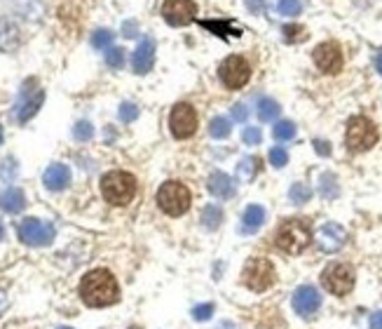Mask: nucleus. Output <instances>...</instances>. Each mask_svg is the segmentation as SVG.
Instances as JSON below:
<instances>
[{"mask_svg":"<svg viewBox=\"0 0 382 329\" xmlns=\"http://www.w3.org/2000/svg\"><path fill=\"white\" fill-rule=\"evenodd\" d=\"M370 329H382V310L370 317Z\"/></svg>","mask_w":382,"mask_h":329,"instance_id":"a19ab883","label":"nucleus"},{"mask_svg":"<svg viewBox=\"0 0 382 329\" xmlns=\"http://www.w3.org/2000/svg\"><path fill=\"white\" fill-rule=\"evenodd\" d=\"M315 64L319 71L328 73V76H333V73H338L343 69V52H340V45L338 43H322L315 47Z\"/></svg>","mask_w":382,"mask_h":329,"instance_id":"f8f14e48","label":"nucleus"},{"mask_svg":"<svg viewBox=\"0 0 382 329\" xmlns=\"http://www.w3.org/2000/svg\"><path fill=\"white\" fill-rule=\"evenodd\" d=\"M59 329H71V327H59Z\"/></svg>","mask_w":382,"mask_h":329,"instance_id":"8fccbe9b","label":"nucleus"},{"mask_svg":"<svg viewBox=\"0 0 382 329\" xmlns=\"http://www.w3.org/2000/svg\"><path fill=\"white\" fill-rule=\"evenodd\" d=\"M347 242V231L340 224H324L317 233V245L322 252L333 254L338 249H343Z\"/></svg>","mask_w":382,"mask_h":329,"instance_id":"4468645a","label":"nucleus"},{"mask_svg":"<svg viewBox=\"0 0 382 329\" xmlns=\"http://www.w3.org/2000/svg\"><path fill=\"white\" fill-rule=\"evenodd\" d=\"M73 137H76L78 141H89L94 137V127H92V123H87V120H80L76 127H73Z\"/></svg>","mask_w":382,"mask_h":329,"instance_id":"473e14b6","label":"nucleus"},{"mask_svg":"<svg viewBox=\"0 0 382 329\" xmlns=\"http://www.w3.org/2000/svg\"><path fill=\"white\" fill-rule=\"evenodd\" d=\"M101 193H104L106 202H111L115 207H124L136 195V179L129 172L113 169V172L101 177Z\"/></svg>","mask_w":382,"mask_h":329,"instance_id":"f03ea898","label":"nucleus"},{"mask_svg":"<svg viewBox=\"0 0 382 329\" xmlns=\"http://www.w3.org/2000/svg\"><path fill=\"white\" fill-rule=\"evenodd\" d=\"M153 64H155V43H153L150 38H144V41L139 43V47L134 50L132 66L139 76H144V73L153 69Z\"/></svg>","mask_w":382,"mask_h":329,"instance_id":"2eb2a0df","label":"nucleus"},{"mask_svg":"<svg viewBox=\"0 0 382 329\" xmlns=\"http://www.w3.org/2000/svg\"><path fill=\"white\" fill-rule=\"evenodd\" d=\"M111 43H113V33L108 31V28H99V31L92 33V45H94L96 50L111 47Z\"/></svg>","mask_w":382,"mask_h":329,"instance_id":"2f4dec72","label":"nucleus"},{"mask_svg":"<svg viewBox=\"0 0 382 329\" xmlns=\"http://www.w3.org/2000/svg\"><path fill=\"white\" fill-rule=\"evenodd\" d=\"M221 329H232V325H230V322H223V325H221Z\"/></svg>","mask_w":382,"mask_h":329,"instance_id":"49530a36","label":"nucleus"},{"mask_svg":"<svg viewBox=\"0 0 382 329\" xmlns=\"http://www.w3.org/2000/svg\"><path fill=\"white\" fill-rule=\"evenodd\" d=\"M270 162H272V167H277V169L286 167V164H289V153H286V149H282V146H275V149H270Z\"/></svg>","mask_w":382,"mask_h":329,"instance_id":"f704fd0d","label":"nucleus"},{"mask_svg":"<svg viewBox=\"0 0 382 329\" xmlns=\"http://www.w3.org/2000/svg\"><path fill=\"white\" fill-rule=\"evenodd\" d=\"M80 297L89 308H104V306H113L120 299V287L113 273H108L106 268H96L82 277Z\"/></svg>","mask_w":382,"mask_h":329,"instance_id":"f257e3e1","label":"nucleus"},{"mask_svg":"<svg viewBox=\"0 0 382 329\" xmlns=\"http://www.w3.org/2000/svg\"><path fill=\"white\" fill-rule=\"evenodd\" d=\"M211 315H214V304H202L192 308V317H195L197 322H207Z\"/></svg>","mask_w":382,"mask_h":329,"instance_id":"e433bc0d","label":"nucleus"},{"mask_svg":"<svg viewBox=\"0 0 382 329\" xmlns=\"http://www.w3.org/2000/svg\"><path fill=\"white\" fill-rule=\"evenodd\" d=\"M26 207V195H24V191H19V189H8L0 195V209L3 212H10V214H16V212H21V209Z\"/></svg>","mask_w":382,"mask_h":329,"instance_id":"6ab92c4d","label":"nucleus"},{"mask_svg":"<svg viewBox=\"0 0 382 329\" xmlns=\"http://www.w3.org/2000/svg\"><path fill=\"white\" fill-rule=\"evenodd\" d=\"M310 240H312V231L305 219H286L277 229V235H275V245L286 254H300L310 245Z\"/></svg>","mask_w":382,"mask_h":329,"instance_id":"7ed1b4c3","label":"nucleus"},{"mask_svg":"<svg viewBox=\"0 0 382 329\" xmlns=\"http://www.w3.org/2000/svg\"><path fill=\"white\" fill-rule=\"evenodd\" d=\"M258 172H260V158L249 156V158H244V160L237 164V179L244 181V184L254 181L256 177H258Z\"/></svg>","mask_w":382,"mask_h":329,"instance_id":"4be33fe9","label":"nucleus"},{"mask_svg":"<svg viewBox=\"0 0 382 329\" xmlns=\"http://www.w3.org/2000/svg\"><path fill=\"white\" fill-rule=\"evenodd\" d=\"M169 127L176 139H188L197 129V113L190 104H176L169 116Z\"/></svg>","mask_w":382,"mask_h":329,"instance_id":"9d476101","label":"nucleus"},{"mask_svg":"<svg viewBox=\"0 0 382 329\" xmlns=\"http://www.w3.org/2000/svg\"><path fill=\"white\" fill-rule=\"evenodd\" d=\"M56 231L52 224L40 219H24L19 224V240L31 247H45L54 240Z\"/></svg>","mask_w":382,"mask_h":329,"instance_id":"1a4fd4ad","label":"nucleus"},{"mask_svg":"<svg viewBox=\"0 0 382 329\" xmlns=\"http://www.w3.org/2000/svg\"><path fill=\"white\" fill-rule=\"evenodd\" d=\"M157 205L169 217H181L190 207V191L179 181H167L157 191Z\"/></svg>","mask_w":382,"mask_h":329,"instance_id":"39448f33","label":"nucleus"},{"mask_svg":"<svg viewBox=\"0 0 382 329\" xmlns=\"http://www.w3.org/2000/svg\"><path fill=\"white\" fill-rule=\"evenodd\" d=\"M207 31H211L214 36H221V38H227V36H232V38H239L242 36V28L235 26L232 21H199Z\"/></svg>","mask_w":382,"mask_h":329,"instance_id":"412c9836","label":"nucleus"},{"mask_svg":"<svg viewBox=\"0 0 382 329\" xmlns=\"http://www.w3.org/2000/svg\"><path fill=\"white\" fill-rule=\"evenodd\" d=\"M375 69H378V73L382 76V52H380L378 56H375Z\"/></svg>","mask_w":382,"mask_h":329,"instance_id":"c03bdc74","label":"nucleus"},{"mask_svg":"<svg viewBox=\"0 0 382 329\" xmlns=\"http://www.w3.org/2000/svg\"><path fill=\"white\" fill-rule=\"evenodd\" d=\"M315 151L319 153V156H330V144H328V141L317 139L315 141Z\"/></svg>","mask_w":382,"mask_h":329,"instance_id":"ea45409f","label":"nucleus"},{"mask_svg":"<svg viewBox=\"0 0 382 329\" xmlns=\"http://www.w3.org/2000/svg\"><path fill=\"white\" fill-rule=\"evenodd\" d=\"M43 101H45V89H33L31 96H28V92H24V99L16 104V120L28 123L40 111Z\"/></svg>","mask_w":382,"mask_h":329,"instance_id":"dca6fc26","label":"nucleus"},{"mask_svg":"<svg viewBox=\"0 0 382 329\" xmlns=\"http://www.w3.org/2000/svg\"><path fill=\"white\" fill-rule=\"evenodd\" d=\"M322 285L335 297H345L355 287V270L347 264H330L322 273Z\"/></svg>","mask_w":382,"mask_h":329,"instance_id":"0eeeda50","label":"nucleus"},{"mask_svg":"<svg viewBox=\"0 0 382 329\" xmlns=\"http://www.w3.org/2000/svg\"><path fill=\"white\" fill-rule=\"evenodd\" d=\"M43 181H45V186H47L49 191H64L66 186L71 184V169H68L66 164H61V162H54V164H49V167L45 169Z\"/></svg>","mask_w":382,"mask_h":329,"instance_id":"f3484780","label":"nucleus"},{"mask_svg":"<svg viewBox=\"0 0 382 329\" xmlns=\"http://www.w3.org/2000/svg\"><path fill=\"white\" fill-rule=\"evenodd\" d=\"M0 144H3V127H0Z\"/></svg>","mask_w":382,"mask_h":329,"instance_id":"de8ad7c7","label":"nucleus"},{"mask_svg":"<svg viewBox=\"0 0 382 329\" xmlns=\"http://www.w3.org/2000/svg\"><path fill=\"white\" fill-rule=\"evenodd\" d=\"M282 33H284V41H286V43H300V41H305V28L298 26V24L284 26Z\"/></svg>","mask_w":382,"mask_h":329,"instance_id":"c756f323","label":"nucleus"},{"mask_svg":"<svg viewBox=\"0 0 382 329\" xmlns=\"http://www.w3.org/2000/svg\"><path fill=\"white\" fill-rule=\"evenodd\" d=\"M279 104L275 99H270V96H263V99H258V118L263 123H272L275 118L279 116Z\"/></svg>","mask_w":382,"mask_h":329,"instance_id":"b1692460","label":"nucleus"},{"mask_svg":"<svg viewBox=\"0 0 382 329\" xmlns=\"http://www.w3.org/2000/svg\"><path fill=\"white\" fill-rule=\"evenodd\" d=\"M122 31H124V36H127V38H134L136 36V24H134V21H127V24L122 26Z\"/></svg>","mask_w":382,"mask_h":329,"instance_id":"79ce46f5","label":"nucleus"},{"mask_svg":"<svg viewBox=\"0 0 382 329\" xmlns=\"http://www.w3.org/2000/svg\"><path fill=\"white\" fill-rule=\"evenodd\" d=\"M272 134H275V139H279V141H289L295 137V125L289 120H282L272 127Z\"/></svg>","mask_w":382,"mask_h":329,"instance_id":"cd10ccee","label":"nucleus"},{"mask_svg":"<svg viewBox=\"0 0 382 329\" xmlns=\"http://www.w3.org/2000/svg\"><path fill=\"white\" fill-rule=\"evenodd\" d=\"M242 139H244V144L256 146V144H260V141H263V132H260L258 127H244Z\"/></svg>","mask_w":382,"mask_h":329,"instance_id":"c9c22d12","label":"nucleus"},{"mask_svg":"<svg viewBox=\"0 0 382 329\" xmlns=\"http://www.w3.org/2000/svg\"><path fill=\"white\" fill-rule=\"evenodd\" d=\"M3 237H5V226L0 224V240H3Z\"/></svg>","mask_w":382,"mask_h":329,"instance_id":"a18cd8bd","label":"nucleus"},{"mask_svg":"<svg viewBox=\"0 0 382 329\" xmlns=\"http://www.w3.org/2000/svg\"><path fill=\"white\" fill-rule=\"evenodd\" d=\"M230 132H232V125L223 116L214 118V120L209 123V134L214 139H227V137H230Z\"/></svg>","mask_w":382,"mask_h":329,"instance_id":"393cba45","label":"nucleus"},{"mask_svg":"<svg viewBox=\"0 0 382 329\" xmlns=\"http://www.w3.org/2000/svg\"><path fill=\"white\" fill-rule=\"evenodd\" d=\"M5 308H8V297H5V292L0 289V313H3Z\"/></svg>","mask_w":382,"mask_h":329,"instance_id":"37998d69","label":"nucleus"},{"mask_svg":"<svg viewBox=\"0 0 382 329\" xmlns=\"http://www.w3.org/2000/svg\"><path fill=\"white\" fill-rule=\"evenodd\" d=\"M106 64L111 66V69L120 71L124 66V50L122 47H111L106 52Z\"/></svg>","mask_w":382,"mask_h":329,"instance_id":"7c9ffc66","label":"nucleus"},{"mask_svg":"<svg viewBox=\"0 0 382 329\" xmlns=\"http://www.w3.org/2000/svg\"><path fill=\"white\" fill-rule=\"evenodd\" d=\"M275 266L267 259H249L242 270V280L251 292H265L275 285Z\"/></svg>","mask_w":382,"mask_h":329,"instance_id":"423d86ee","label":"nucleus"},{"mask_svg":"<svg viewBox=\"0 0 382 329\" xmlns=\"http://www.w3.org/2000/svg\"><path fill=\"white\" fill-rule=\"evenodd\" d=\"M277 10H279V14H284V17H295L303 12V3H300V0H279Z\"/></svg>","mask_w":382,"mask_h":329,"instance_id":"c85d7f7f","label":"nucleus"},{"mask_svg":"<svg viewBox=\"0 0 382 329\" xmlns=\"http://www.w3.org/2000/svg\"><path fill=\"white\" fill-rule=\"evenodd\" d=\"M230 111H232V118H235L237 123H244L247 120V116H249V111H247V106L244 104H235Z\"/></svg>","mask_w":382,"mask_h":329,"instance_id":"58836bf2","label":"nucleus"},{"mask_svg":"<svg viewBox=\"0 0 382 329\" xmlns=\"http://www.w3.org/2000/svg\"><path fill=\"white\" fill-rule=\"evenodd\" d=\"M195 14H197L195 0H164L162 5L164 21L172 26H188L190 21H195Z\"/></svg>","mask_w":382,"mask_h":329,"instance_id":"9b49d317","label":"nucleus"},{"mask_svg":"<svg viewBox=\"0 0 382 329\" xmlns=\"http://www.w3.org/2000/svg\"><path fill=\"white\" fill-rule=\"evenodd\" d=\"M199 221H202L204 229L216 231L221 224H223V209H221L218 205H207L202 209V217H199Z\"/></svg>","mask_w":382,"mask_h":329,"instance_id":"5701e85b","label":"nucleus"},{"mask_svg":"<svg viewBox=\"0 0 382 329\" xmlns=\"http://www.w3.org/2000/svg\"><path fill=\"white\" fill-rule=\"evenodd\" d=\"M218 76L227 89H239L249 83L251 64L244 56L232 54V56H227V59H223V64L218 66Z\"/></svg>","mask_w":382,"mask_h":329,"instance_id":"6e6552de","label":"nucleus"},{"mask_svg":"<svg viewBox=\"0 0 382 329\" xmlns=\"http://www.w3.org/2000/svg\"><path fill=\"white\" fill-rule=\"evenodd\" d=\"M207 189L214 198L218 200H230L235 195V181L227 177L225 172H214L207 181Z\"/></svg>","mask_w":382,"mask_h":329,"instance_id":"a211bd4d","label":"nucleus"},{"mask_svg":"<svg viewBox=\"0 0 382 329\" xmlns=\"http://www.w3.org/2000/svg\"><path fill=\"white\" fill-rule=\"evenodd\" d=\"M289 198L295 205H303V202H307L312 198V191H310V186H305V184H293L289 191Z\"/></svg>","mask_w":382,"mask_h":329,"instance_id":"bb28decb","label":"nucleus"},{"mask_svg":"<svg viewBox=\"0 0 382 329\" xmlns=\"http://www.w3.org/2000/svg\"><path fill=\"white\" fill-rule=\"evenodd\" d=\"M291 304H293V310L300 317H312L319 310V306H322V297H319V292L312 285H303L293 292Z\"/></svg>","mask_w":382,"mask_h":329,"instance_id":"ddd939ff","label":"nucleus"},{"mask_svg":"<svg viewBox=\"0 0 382 329\" xmlns=\"http://www.w3.org/2000/svg\"><path fill=\"white\" fill-rule=\"evenodd\" d=\"M263 221H265V209L260 205H249L244 209V217H242V231L244 233H256L263 226Z\"/></svg>","mask_w":382,"mask_h":329,"instance_id":"aec40b11","label":"nucleus"},{"mask_svg":"<svg viewBox=\"0 0 382 329\" xmlns=\"http://www.w3.org/2000/svg\"><path fill=\"white\" fill-rule=\"evenodd\" d=\"M247 10L251 14H263L265 12V0H244Z\"/></svg>","mask_w":382,"mask_h":329,"instance_id":"4c0bfd02","label":"nucleus"},{"mask_svg":"<svg viewBox=\"0 0 382 329\" xmlns=\"http://www.w3.org/2000/svg\"><path fill=\"white\" fill-rule=\"evenodd\" d=\"M378 127H375L373 120L363 116H357L347 123V132H345V144L352 153H363L368 149H373L378 144Z\"/></svg>","mask_w":382,"mask_h":329,"instance_id":"20e7f679","label":"nucleus"},{"mask_svg":"<svg viewBox=\"0 0 382 329\" xmlns=\"http://www.w3.org/2000/svg\"><path fill=\"white\" fill-rule=\"evenodd\" d=\"M338 179L333 177L330 172L322 174V179H319V193H322L326 200H330V198H338Z\"/></svg>","mask_w":382,"mask_h":329,"instance_id":"a878e982","label":"nucleus"},{"mask_svg":"<svg viewBox=\"0 0 382 329\" xmlns=\"http://www.w3.org/2000/svg\"><path fill=\"white\" fill-rule=\"evenodd\" d=\"M117 116H120V120L122 123H134L136 118H139V106L132 104V101H124V104L120 106Z\"/></svg>","mask_w":382,"mask_h":329,"instance_id":"72a5a7b5","label":"nucleus"},{"mask_svg":"<svg viewBox=\"0 0 382 329\" xmlns=\"http://www.w3.org/2000/svg\"><path fill=\"white\" fill-rule=\"evenodd\" d=\"M129 329H141V327H136V325H134V327H129Z\"/></svg>","mask_w":382,"mask_h":329,"instance_id":"09e8293b","label":"nucleus"}]
</instances>
